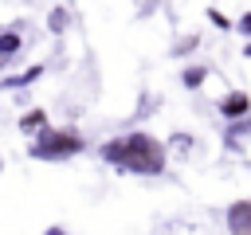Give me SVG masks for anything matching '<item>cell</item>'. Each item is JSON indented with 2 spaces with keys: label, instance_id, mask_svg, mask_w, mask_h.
<instances>
[{
  "label": "cell",
  "instance_id": "obj_1",
  "mask_svg": "<svg viewBox=\"0 0 251 235\" xmlns=\"http://www.w3.org/2000/svg\"><path fill=\"white\" fill-rule=\"evenodd\" d=\"M98 157L106 164H114L122 172H137V176H161L165 164H169L165 145L153 133H145V129H133V133H122V137L106 141L98 149Z\"/></svg>",
  "mask_w": 251,
  "mask_h": 235
},
{
  "label": "cell",
  "instance_id": "obj_2",
  "mask_svg": "<svg viewBox=\"0 0 251 235\" xmlns=\"http://www.w3.org/2000/svg\"><path fill=\"white\" fill-rule=\"evenodd\" d=\"M82 149H86V137L78 129H71V125H63V129L47 125L31 141V157H39V161H67V157H78Z\"/></svg>",
  "mask_w": 251,
  "mask_h": 235
},
{
  "label": "cell",
  "instance_id": "obj_3",
  "mask_svg": "<svg viewBox=\"0 0 251 235\" xmlns=\"http://www.w3.org/2000/svg\"><path fill=\"white\" fill-rule=\"evenodd\" d=\"M220 114L231 118V121L247 118V114H251V94H247V90H227V94L220 98Z\"/></svg>",
  "mask_w": 251,
  "mask_h": 235
},
{
  "label": "cell",
  "instance_id": "obj_4",
  "mask_svg": "<svg viewBox=\"0 0 251 235\" xmlns=\"http://www.w3.org/2000/svg\"><path fill=\"white\" fill-rule=\"evenodd\" d=\"M224 219H227V231L231 235H251V200H235Z\"/></svg>",
  "mask_w": 251,
  "mask_h": 235
},
{
  "label": "cell",
  "instance_id": "obj_5",
  "mask_svg": "<svg viewBox=\"0 0 251 235\" xmlns=\"http://www.w3.org/2000/svg\"><path fill=\"white\" fill-rule=\"evenodd\" d=\"M20 47H24V39H20V31H16V27L0 31V67H8V63H12V55H20Z\"/></svg>",
  "mask_w": 251,
  "mask_h": 235
},
{
  "label": "cell",
  "instance_id": "obj_6",
  "mask_svg": "<svg viewBox=\"0 0 251 235\" xmlns=\"http://www.w3.org/2000/svg\"><path fill=\"white\" fill-rule=\"evenodd\" d=\"M43 70H47V67H43V63H35V67H27L24 74H8V78H4V90H16V86H27V82H35Z\"/></svg>",
  "mask_w": 251,
  "mask_h": 235
},
{
  "label": "cell",
  "instance_id": "obj_7",
  "mask_svg": "<svg viewBox=\"0 0 251 235\" xmlns=\"http://www.w3.org/2000/svg\"><path fill=\"white\" fill-rule=\"evenodd\" d=\"M39 129H47V110H27L20 118V133H39Z\"/></svg>",
  "mask_w": 251,
  "mask_h": 235
},
{
  "label": "cell",
  "instance_id": "obj_8",
  "mask_svg": "<svg viewBox=\"0 0 251 235\" xmlns=\"http://www.w3.org/2000/svg\"><path fill=\"white\" fill-rule=\"evenodd\" d=\"M204 78H208V70H204L200 63H192V67H184V74H180V82H184L188 90H200V86H204Z\"/></svg>",
  "mask_w": 251,
  "mask_h": 235
},
{
  "label": "cell",
  "instance_id": "obj_9",
  "mask_svg": "<svg viewBox=\"0 0 251 235\" xmlns=\"http://www.w3.org/2000/svg\"><path fill=\"white\" fill-rule=\"evenodd\" d=\"M196 39H200V35H184V39L173 47V55H184V51H192V47H196Z\"/></svg>",
  "mask_w": 251,
  "mask_h": 235
},
{
  "label": "cell",
  "instance_id": "obj_10",
  "mask_svg": "<svg viewBox=\"0 0 251 235\" xmlns=\"http://www.w3.org/2000/svg\"><path fill=\"white\" fill-rule=\"evenodd\" d=\"M231 133H247V137H251V114H247V118H239V121L231 125Z\"/></svg>",
  "mask_w": 251,
  "mask_h": 235
},
{
  "label": "cell",
  "instance_id": "obj_11",
  "mask_svg": "<svg viewBox=\"0 0 251 235\" xmlns=\"http://www.w3.org/2000/svg\"><path fill=\"white\" fill-rule=\"evenodd\" d=\"M235 27H239V35H247V39H251V12H247V16H239V24H235Z\"/></svg>",
  "mask_w": 251,
  "mask_h": 235
},
{
  "label": "cell",
  "instance_id": "obj_12",
  "mask_svg": "<svg viewBox=\"0 0 251 235\" xmlns=\"http://www.w3.org/2000/svg\"><path fill=\"white\" fill-rule=\"evenodd\" d=\"M208 20H212V24H216V27H227V16H220V12H216V8H208Z\"/></svg>",
  "mask_w": 251,
  "mask_h": 235
},
{
  "label": "cell",
  "instance_id": "obj_13",
  "mask_svg": "<svg viewBox=\"0 0 251 235\" xmlns=\"http://www.w3.org/2000/svg\"><path fill=\"white\" fill-rule=\"evenodd\" d=\"M43 235H67V227H47Z\"/></svg>",
  "mask_w": 251,
  "mask_h": 235
},
{
  "label": "cell",
  "instance_id": "obj_14",
  "mask_svg": "<svg viewBox=\"0 0 251 235\" xmlns=\"http://www.w3.org/2000/svg\"><path fill=\"white\" fill-rule=\"evenodd\" d=\"M243 55H247V59H251V43H247V47H243Z\"/></svg>",
  "mask_w": 251,
  "mask_h": 235
}]
</instances>
